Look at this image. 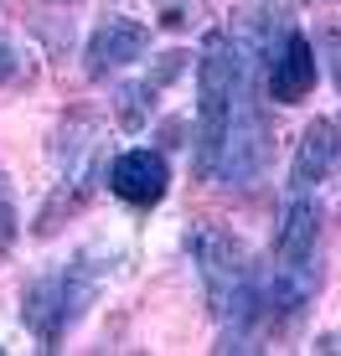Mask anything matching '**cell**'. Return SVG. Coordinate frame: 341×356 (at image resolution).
Here are the masks:
<instances>
[{
	"mask_svg": "<svg viewBox=\"0 0 341 356\" xmlns=\"http://www.w3.org/2000/svg\"><path fill=\"white\" fill-rule=\"evenodd\" d=\"M248 63H253V52L238 47L228 31L207 36L202 63H197V150H191V170H197L202 181H212L228 119H233V104L248 93Z\"/></svg>",
	"mask_w": 341,
	"mask_h": 356,
	"instance_id": "obj_1",
	"label": "cell"
},
{
	"mask_svg": "<svg viewBox=\"0 0 341 356\" xmlns=\"http://www.w3.org/2000/svg\"><path fill=\"white\" fill-rule=\"evenodd\" d=\"M269 150H274V140H269L264 114L253 104H233V119H228V134H223L212 176H223L228 186H253V181L264 176V165H269Z\"/></svg>",
	"mask_w": 341,
	"mask_h": 356,
	"instance_id": "obj_2",
	"label": "cell"
},
{
	"mask_svg": "<svg viewBox=\"0 0 341 356\" xmlns=\"http://www.w3.org/2000/svg\"><path fill=\"white\" fill-rule=\"evenodd\" d=\"M264 57H269V83H264V88H269L274 104L295 108V104H306V98L315 93L321 57H315V42H310L306 31H285Z\"/></svg>",
	"mask_w": 341,
	"mask_h": 356,
	"instance_id": "obj_3",
	"label": "cell"
},
{
	"mask_svg": "<svg viewBox=\"0 0 341 356\" xmlns=\"http://www.w3.org/2000/svg\"><path fill=\"white\" fill-rule=\"evenodd\" d=\"M104 181H109V191H114L119 202H129V207H161L166 191H170V165H166L161 150L135 145V150L109 161Z\"/></svg>",
	"mask_w": 341,
	"mask_h": 356,
	"instance_id": "obj_4",
	"label": "cell"
},
{
	"mask_svg": "<svg viewBox=\"0 0 341 356\" xmlns=\"http://www.w3.org/2000/svg\"><path fill=\"white\" fill-rule=\"evenodd\" d=\"M150 52V26L145 21H135V16H104L99 26H93V36H88V78L93 83H104L109 72H119V67H129V63H140V57Z\"/></svg>",
	"mask_w": 341,
	"mask_h": 356,
	"instance_id": "obj_5",
	"label": "cell"
},
{
	"mask_svg": "<svg viewBox=\"0 0 341 356\" xmlns=\"http://www.w3.org/2000/svg\"><path fill=\"white\" fill-rule=\"evenodd\" d=\"M336 155H341V129H336V119H310L306 134H300V145H295V161H290V191H315L326 176H331V165H336Z\"/></svg>",
	"mask_w": 341,
	"mask_h": 356,
	"instance_id": "obj_6",
	"label": "cell"
},
{
	"mask_svg": "<svg viewBox=\"0 0 341 356\" xmlns=\"http://www.w3.org/2000/svg\"><path fill=\"white\" fill-rule=\"evenodd\" d=\"M315 232H321V212L306 191L285 207V222L274 232V259H315Z\"/></svg>",
	"mask_w": 341,
	"mask_h": 356,
	"instance_id": "obj_7",
	"label": "cell"
},
{
	"mask_svg": "<svg viewBox=\"0 0 341 356\" xmlns=\"http://www.w3.org/2000/svg\"><path fill=\"white\" fill-rule=\"evenodd\" d=\"M155 93L150 88V78H135V83H119V93H114V114H119V124L125 129H145L150 124V114H155Z\"/></svg>",
	"mask_w": 341,
	"mask_h": 356,
	"instance_id": "obj_8",
	"label": "cell"
},
{
	"mask_svg": "<svg viewBox=\"0 0 341 356\" xmlns=\"http://www.w3.org/2000/svg\"><path fill=\"white\" fill-rule=\"evenodd\" d=\"M21 238V212H16V196H10V181L0 176V259L16 248Z\"/></svg>",
	"mask_w": 341,
	"mask_h": 356,
	"instance_id": "obj_9",
	"label": "cell"
},
{
	"mask_svg": "<svg viewBox=\"0 0 341 356\" xmlns=\"http://www.w3.org/2000/svg\"><path fill=\"white\" fill-rule=\"evenodd\" d=\"M321 52L331 57V72H336V88H341V31H321Z\"/></svg>",
	"mask_w": 341,
	"mask_h": 356,
	"instance_id": "obj_10",
	"label": "cell"
},
{
	"mask_svg": "<svg viewBox=\"0 0 341 356\" xmlns=\"http://www.w3.org/2000/svg\"><path fill=\"white\" fill-rule=\"evenodd\" d=\"M10 72H16V47L0 36V83H10Z\"/></svg>",
	"mask_w": 341,
	"mask_h": 356,
	"instance_id": "obj_11",
	"label": "cell"
}]
</instances>
